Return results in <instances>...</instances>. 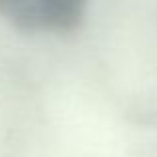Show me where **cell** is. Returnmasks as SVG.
<instances>
[{"mask_svg":"<svg viewBox=\"0 0 157 157\" xmlns=\"http://www.w3.org/2000/svg\"><path fill=\"white\" fill-rule=\"evenodd\" d=\"M88 0H38V32H70L82 22Z\"/></svg>","mask_w":157,"mask_h":157,"instance_id":"obj_1","label":"cell"},{"mask_svg":"<svg viewBox=\"0 0 157 157\" xmlns=\"http://www.w3.org/2000/svg\"><path fill=\"white\" fill-rule=\"evenodd\" d=\"M0 16L22 32H38V0H0Z\"/></svg>","mask_w":157,"mask_h":157,"instance_id":"obj_2","label":"cell"}]
</instances>
